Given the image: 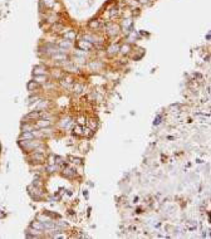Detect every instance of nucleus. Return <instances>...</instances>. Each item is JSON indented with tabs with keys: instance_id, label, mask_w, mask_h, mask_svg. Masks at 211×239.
Wrapping results in <instances>:
<instances>
[{
	"instance_id": "4468645a",
	"label": "nucleus",
	"mask_w": 211,
	"mask_h": 239,
	"mask_svg": "<svg viewBox=\"0 0 211 239\" xmlns=\"http://www.w3.org/2000/svg\"><path fill=\"white\" fill-rule=\"evenodd\" d=\"M32 228H33V229H35V230H44L43 223H41V221H39V220L33 221V223H32Z\"/></svg>"
},
{
	"instance_id": "9b49d317",
	"label": "nucleus",
	"mask_w": 211,
	"mask_h": 239,
	"mask_svg": "<svg viewBox=\"0 0 211 239\" xmlns=\"http://www.w3.org/2000/svg\"><path fill=\"white\" fill-rule=\"evenodd\" d=\"M34 81H35L37 83H45V82H48V77H47V74L34 76Z\"/></svg>"
},
{
	"instance_id": "f3484780",
	"label": "nucleus",
	"mask_w": 211,
	"mask_h": 239,
	"mask_svg": "<svg viewBox=\"0 0 211 239\" xmlns=\"http://www.w3.org/2000/svg\"><path fill=\"white\" fill-rule=\"evenodd\" d=\"M88 27L91 28V29L97 30V29L101 28V24H99V20H91V22L88 23Z\"/></svg>"
},
{
	"instance_id": "f03ea898",
	"label": "nucleus",
	"mask_w": 211,
	"mask_h": 239,
	"mask_svg": "<svg viewBox=\"0 0 211 239\" xmlns=\"http://www.w3.org/2000/svg\"><path fill=\"white\" fill-rule=\"evenodd\" d=\"M75 46H77L81 50H91L93 48V43H91V42H88L85 39H83V40H78Z\"/></svg>"
},
{
	"instance_id": "20e7f679",
	"label": "nucleus",
	"mask_w": 211,
	"mask_h": 239,
	"mask_svg": "<svg viewBox=\"0 0 211 239\" xmlns=\"http://www.w3.org/2000/svg\"><path fill=\"white\" fill-rule=\"evenodd\" d=\"M132 27H133V22L132 19H124L122 22V28H123V32H127L130 33L132 30Z\"/></svg>"
},
{
	"instance_id": "aec40b11",
	"label": "nucleus",
	"mask_w": 211,
	"mask_h": 239,
	"mask_svg": "<svg viewBox=\"0 0 211 239\" xmlns=\"http://www.w3.org/2000/svg\"><path fill=\"white\" fill-rule=\"evenodd\" d=\"M60 48H65V49H69V48H71V46H72V43L69 40H62L60 42Z\"/></svg>"
},
{
	"instance_id": "ddd939ff",
	"label": "nucleus",
	"mask_w": 211,
	"mask_h": 239,
	"mask_svg": "<svg viewBox=\"0 0 211 239\" xmlns=\"http://www.w3.org/2000/svg\"><path fill=\"white\" fill-rule=\"evenodd\" d=\"M37 88H39V83H37L35 81H30V82H28V91L34 92Z\"/></svg>"
},
{
	"instance_id": "393cba45",
	"label": "nucleus",
	"mask_w": 211,
	"mask_h": 239,
	"mask_svg": "<svg viewBox=\"0 0 211 239\" xmlns=\"http://www.w3.org/2000/svg\"><path fill=\"white\" fill-rule=\"evenodd\" d=\"M44 4H45V6H48V8H53L55 5V0H44Z\"/></svg>"
},
{
	"instance_id": "2eb2a0df",
	"label": "nucleus",
	"mask_w": 211,
	"mask_h": 239,
	"mask_svg": "<svg viewBox=\"0 0 211 239\" xmlns=\"http://www.w3.org/2000/svg\"><path fill=\"white\" fill-rule=\"evenodd\" d=\"M64 38H65V40H69V42L74 40V39H75V32H73V30H69V32H65V34H64Z\"/></svg>"
},
{
	"instance_id": "0eeeda50",
	"label": "nucleus",
	"mask_w": 211,
	"mask_h": 239,
	"mask_svg": "<svg viewBox=\"0 0 211 239\" xmlns=\"http://www.w3.org/2000/svg\"><path fill=\"white\" fill-rule=\"evenodd\" d=\"M108 54H111V55H115V54H117L119 52V46L118 44H116V43H113V44H111V46L108 47Z\"/></svg>"
},
{
	"instance_id": "9d476101",
	"label": "nucleus",
	"mask_w": 211,
	"mask_h": 239,
	"mask_svg": "<svg viewBox=\"0 0 211 239\" xmlns=\"http://www.w3.org/2000/svg\"><path fill=\"white\" fill-rule=\"evenodd\" d=\"M22 131L23 132H32L34 131V125H30L29 122H25L22 125Z\"/></svg>"
},
{
	"instance_id": "39448f33",
	"label": "nucleus",
	"mask_w": 211,
	"mask_h": 239,
	"mask_svg": "<svg viewBox=\"0 0 211 239\" xmlns=\"http://www.w3.org/2000/svg\"><path fill=\"white\" fill-rule=\"evenodd\" d=\"M44 115V112H40V111H34V112H30L29 115L25 116L24 120H39L41 118V116Z\"/></svg>"
},
{
	"instance_id": "6e6552de",
	"label": "nucleus",
	"mask_w": 211,
	"mask_h": 239,
	"mask_svg": "<svg viewBox=\"0 0 211 239\" xmlns=\"http://www.w3.org/2000/svg\"><path fill=\"white\" fill-rule=\"evenodd\" d=\"M74 84V82H73V79H72L71 77H68V78H62V86L65 88H71L72 86Z\"/></svg>"
},
{
	"instance_id": "4be33fe9",
	"label": "nucleus",
	"mask_w": 211,
	"mask_h": 239,
	"mask_svg": "<svg viewBox=\"0 0 211 239\" xmlns=\"http://www.w3.org/2000/svg\"><path fill=\"white\" fill-rule=\"evenodd\" d=\"M73 131H74V133L79 135V136H81V135H83V127L81 126V125H77V126H75L74 129H73Z\"/></svg>"
},
{
	"instance_id": "5701e85b",
	"label": "nucleus",
	"mask_w": 211,
	"mask_h": 239,
	"mask_svg": "<svg viewBox=\"0 0 211 239\" xmlns=\"http://www.w3.org/2000/svg\"><path fill=\"white\" fill-rule=\"evenodd\" d=\"M53 77L57 79H62L63 78V73H62L59 69H55V72H53Z\"/></svg>"
},
{
	"instance_id": "2f4dec72",
	"label": "nucleus",
	"mask_w": 211,
	"mask_h": 239,
	"mask_svg": "<svg viewBox=\"0 0 211 239\" xmlns=\"http://www.w3.org/2000/svg\"><path fill=\"white\" fill-rule=\"evenodd\" d=\"M140 3H142V4H151V0H140Z\"/></svg>"
},
{
	"instance_id": "f257e3e1",
	"label": "nucleus",
	"mask_w": 211,
	"mask_h": 239,
	"mask_svg": "<svg viewBox=\"0 0 211 239\" xmlns=\"http://www.w3.org/2000/svg\"><path fill=\"white\" fill-rule=\"evenodd\" d=\"M106 30H107V33L109 34V35H117V34L119 33V27L117 25V24L115 23H108V24H106Z\"/></svg>"
},
{
	"instance_id": "a878e982",
	"label": "nucleus",
	"mask_w": 211,
	"mask_h": 239,
	"mask_svg": "<svg viewBox=\"0 0 211 239\" xmlns=\"http://www.w3.org/2000/svg\"><path fill=\"white\" fill-rule=\"evenodd\" d=\"M53 29H54V32H60V30H63V29H64V27L62 25V24H54V25H53Z\"/></svg>"
},
{
	"instance_id": "7c9ffc66",
	"label": "nucleus",
	"mask_w": 211,
	"mask_h": 239,
	"mask_svg": "<svg viewBox=\"0 0 211 239\" xmlns=\"http://www.w3.org/2000/svg\"><path fill=\"white\" fill-rule=\"evenodd\" d=\"M37 99H38V97H30V98H29V105H32V103L37 102Z\"/></svg>"
},
{
	"instance_id": "cd10ccee",
	"label": "nucleus",
	"mask_w": 211,
	"mask_h": 239,
	"mask_svg": "<svg viewBox=\"0 0 211 239\" xmlns=\"http://www.w3.org/2000/svg\"><path fill=\"white\" fill-rule=\"evenodd\" d=\"M82 89H83V86H82V84H75V87H74V92L79 93V92H82Z\"/></svg>"
},
{
	"instance_id": "f8f14e48",
	"label": "nucleus",
	"mask_w": 211,
	"mask_h": 239,
	"mask_svg": "<svg viewBox=\"0 0 211 239\" xmlns=\"http://www.w3.org/2000/svg\"><path fill=\"white\" fill-rule=\"evenodd\" d=\"M39 74H47V69L41 65H37L34 68V76H39Z\"/></svg>"
},
{
	"instance_id": "423d86ee",
	"label": "nucleus",
	"mask_w": 211,
	"mask_h": 239,
	"mask_svg": "<svg viewBox=\"0 0 211 239\" xmlns=\"http://www.w3.org/2000/svg\"><path fill=\"white\" fill-rule=\"evenodd\" d=\"M52 125V122L49 120H45V118H39L38 122L35 125V127H40V129H44V127H49Z\"/></svg>"
},
{
	"instance_id": "a211bd4d",
	"label": "nucleus",
	"mask_w": 211,
	"mask_h": 239,
	"mask_svg": "<svg viewBox=\"0 0 211 239\" xmlns=\"http://www.w3.org/2000/svg\"><path fill=\"white\" fill-rule=\"evenodd\" d=\"M131 49H132V48H131L130 44H123L122 47H119V52L122 54H130Z\"/></svg>"
},
{
	"instance_id": "c756f323",
	"label": "nucleus",
	"mask_w": 211,
	"mask_h": 239,
	"mask_svg": "<svg viewBox=\"0 0 211 239\" xmlns=\"http://www.w3.org/2000/svg\"><path fill=\"white\" fill-rule=\"evenodd\" d=\"M89 125H91V129L93 130L94 127H97V122H94V120H89V122H88Z\"/></svg>"
},
{
	"instance_id": "c85d7f7f",
	"label": "nucleus",
	"mask_w": 211,
	"mask_h": 239,
	"mask_svg": "<svg viewBox=\"0 0 211 239\" xmlns=\"http://www.w3.org/2000/svg\"><path fill=\"white\" fill-rule=\"evenodd\" d=\"M84 123H85V118H84V117H79V118H78V125L83 126Z\"/></svg>"
},
{
	"instance_id": "473e14b6",
	"label": "nucleus",
	"mask_w": 211,
	"mask_h": 239,
	"mask_svg": "<svg viewBox=\"0 0 211 239\" xmlns=\"http://www.w3.org/2000/svg\"><path fill=\"white\" fill-rule=\"evenodd\" d=\"M160 120H161V116H158L157 118H155V125H158V123H160V122H161Z\"/></svg>"
},
{
	"instance_id": "1a4fd4ad",
	"label": "nucleus",
	"mask_w": 211,
	"mask_h": 239,
	"mask_svg": "<svg viewBox=\"0 0 211 239\" xmlns=\"http://www.w3.org/2000/svg\"><path fill=\"white\" fill-rule=\"evenodd\" d=\"M63 175L65 178H74L75 175H77V172H75L73 169H69V168H65L63 170Z\"/></svg>"
},
{
	"instance_id": "b1692460",
	"label": "nucleus",
	"mask_w": 211,
	"mask_h": 239,
	"mask_svg": "<svg viewBox=\"0 0 211 239\" xmlns=\"http://www.w3.org/2000/svg\"><path fill=\"white\" fill-rule=\"evenodd\" d=\"M83 135H84V136H92V135H93L92 129H89V127H84V129H83Z\"/></svg>"
},
{
	"instance_id": "dca6fc26",
	"label": "nucleus",
	"mask_w": 211,
	"mask_h": 239,
	"mask_svg": "<svg viewBox=\"0 0 211 239\" xmlns=\"http://www.w3.org/2000/svg\"><path fill=\"white\" fill-rule=\"evenodd\" d=\"M34 133H33V131L32 132H23L22 133V136H20V140H34Z\"/></svg>"
},
{
	"instance_id": "412c9836",
	"label": "nucleus",
	"mask_w": 211,
	"mask_h": 239,
	"mask_svg": "<svg viewBox=\"0 0 211 239\" xmlns=\"http://www.w3.org/2000/svg\"><path fill=\"white\" fill-rule=\"evenodd\" d=\"M53 58H54V59H57V61H65V59H67V55H65V54L55 53V54L53 55Z\"/></svg>"
},
{
	"instance_id": "7ed1b4c3",
	"label": "nucleus",
	"mask_w": 211,
	"mask_h": 239,
	"mask_svg": "<svg viewBox=\"0 0 211 239\" xmlns=\"http://www.w3.org/2000/svg\"><path fill=\"white\" fill-rule=\"evenodd\" d=\"M30 160H33V161H35V162H44V161H45V156H44L41 152L34 151L33 154H32V156H30Z\"/></svg>"
},
{
	"instance_id": "bb28decb",
	"label": "nucleus",
	"mask_w": 211,
	"mask_h": 239,
	"mask_svg": "<svg viewBox=\"0 0 211 239\" xmlns=\"http://www.w3.org/2000/svg\"><path fill=\"white\" fill-rule=\"evenodd\" d=\"M69 160H72V162H73V164H77V165H81L82 164V160L81 159H77V157H69Z\"/></svg>"
},
{
	"instance_id": "6ab92c4d",
	"label": "nucleus",
	"mask_w": 211,
	"mask_h": 239,
	"mask_svg": "<svg viewBox=\"0 0 211 239\" xmlns=\"http://www.w3.org/2000/svg\"><path fill=\"white\" fill-rule=\"evenodd\" d=\"M58 169H59V166L55 165V164H50V165L47 166V171L48 172H54V171H57Z\"/></svg>"
}]
</instances>
